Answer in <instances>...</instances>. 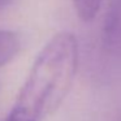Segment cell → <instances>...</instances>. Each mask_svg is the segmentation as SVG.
Instances as JSON below:
<instances>
[{"label": "cell", "mask_w": 121, "mask_h": 121, "mask_svg": "<svg viewBox=\"0 0 121 121\" xmlns=\"http://www.w3.org/2000/svg\"><path fill=\"white\" fill-rule=\"evenodd\" d=\"M77 38L55 34L39 51L4 121H44L69 94L78 68Z\"/></svg>", "instance_id": "obj_1"}, {"label": "cell", "mask_w": 121, "mask_h": 121, "mask_svg": "<svg viewBox=\"0 0 121 121\" xmlns=\"http://www.w3.org/2000/svg\"><path fill=\"white\" fill-rule=\"evenodd\" d=\"M102 42L105 51L121 57V0H109L104 14Z\"/></svg>", "instance_id": "obj_2"}, {"label": "cell", "mask_w": 121, "mask_h": 121, "mask_svg": "<svg viewBox=\"0 0 121 121\" xmlns=\"http://www.w3.org/2000/svg\"><path fill=\"white\" fill-rule=\"evenodd\" d=\"M21 50V39L16 31L0 29V68L11 63Z\"/></svg>", "instance_id": "obj_3"}, {"label": "cell", "mask_w": 121, "mask_h": 121, "mask_svg": "<svg viewBox=\"0 0 121 121\" xmlns=\"http://www.w3.org/2000/svg\"><path fill=\"white\" fill-rule=\"evenodd\" d=\"M77 16L83 22H90L98 14L103 0H72Z\"/></svg>", "instance_id": "obj_4"}, {"label": "cell", "mask_w": 121, "mask_h": 121, "mask_svg": "<svg viewBox=\"0 0 121 121\" xmlns=\"http://www.w3.org/2000/svg\"><path fill=\"white\" fill-rule=\"evenodd\" d=\"M11 1L12 0H0V9L4 8V7H7V5H9Z\"/></svg>", "instance_id": "obj_5"}]
</instances>
